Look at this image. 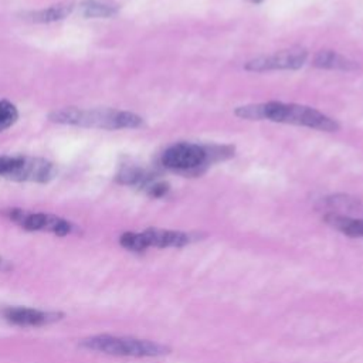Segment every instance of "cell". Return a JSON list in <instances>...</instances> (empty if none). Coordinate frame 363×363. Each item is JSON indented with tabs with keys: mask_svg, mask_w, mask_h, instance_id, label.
Instances as JSON below:
<instances>
[{
	"mask_svg": "<svg viewBox=\"0 0 363 363\" xmlns=\"http://www.w3.org/2000/svg\"><path fill=\"white\" fill-rule=\"evenodd\" d=\"M50 121L62 125H75L99 129H125L139 128L143 125V119L139 115L112 108L79 109L75 106H68L51 112Z\"/></svg>",
	"mask_w": 363,
	"mask_h": 363,
	"instance_id": "6da1fadb",
	"label": "cell"
},
{
	"mask_svg": "<svg viewBox=\"0 0 363 363\" xmlns=\"http://www.w3.org/2000/svg\"><path fill=\"white\" fill-rule=\"evenodd\" d=\"M259 105L261 119H269L281 123H292L325 132H336L339 129V123L335 119L305 105L284 104L277 101L262 102Z\"/></svg>",
	"mask_w": 363,
	"mask_h": 363,
	"instance_id": "7a4b0ae2",
	"label": "cell"
},
{
	"mask_svg": "<svg viewBox=\"0 0 363 363\" xmlns=\"http://www.w3.org/2000/svg\"><path fill=\"white\" fill-rule=\"evenodd\" d=\"M81 346L88 350H95L112 356H130V357H156L169 353V347L152 340L123 337L112 335H96L86 337Z\"/></svg>",
	"mask_w": 363,
	"mask_h": 363,
	"instance_id": "3957f363",
	"label": "cell"
},
{
	"mask_svg": "<svg viewBox=\"0 0 363 363\" xmlns=\"http://www.w3.org/2000/svg\"><path fill=\"white\" fill-rule=\"evenodd\" d=\"M0 176L14 182L47 183L55 176L50 160L28 156H0Z\"/></svg>",
	"mask_w": 363,
	"mask_h": 363,
	"instance_id": "277c9868",
	"label": "cell"
},
{
	"mask_svg": "<svg viewBox=\"0 0 363 363\" xmlns=\"http://www.w3.org/2000/svg\"><path fill=\"white\" fill-rule=\"evenodd\" d=\"M211 163L208 146L194 143H177L164 150L162 164L174 172L191 173Z\"/></svg>",
	"mask_w": 363,
	"mask_h": 363,
	"instance_id": "5b68a950",
	"label": "cell"
},
{
	"mask_svg": "<svg viewBox=\"0 0 363 363\" xmlns=\"http://www.w3.org/2000/svg\"><path fill=\"white\" fill-rule=\"evenodd\" d=\"M4 216L28 231H48L55 235H68L74 227L69 221L45 213H30L21 208H9Z\"/></svg>",
	"mask_w": 363,
	"mask_h": 363,
	"instance_id": "8992f818",
	"label": "cell"
},
{
	"mask_svg": "<svg viewBox=\"0 0 363 363\" xmlns=\"http://www.w3.org/2000/svg\"><path fill=\"white\" fill-rule=\"evenodd\" d=\"M308 58V51L302 47H292L281 50L275 54L255 57L245 62L244 68L247 71L264 72L272 69H298L301 68Z\"/></svg>",
	"mask_w": 363,
	"mask_h": 363,
	"instance_id": "52a82bcc",
	"label": "cell"
},
{
	"mask_svg": "<svg viewBox=\"0 0 363 363\" xmlns=\"http://www.w3.org/2000/svg\"><path fill=\"white\" fill-rule=\"evenodd\" d=\"M3 316L7 322L18 326H44L60 320L62 318V313L16 306L6 308L3 311Z\"/></svg>",
	"mask_w": 363,
	"mask_h": 363,
	"instance_id": "ba28073f",
	"label": "cell"
},
{
	"mask_svg": "<svg viewBox=\"0 0 363 363\" xmlns=\"http://www.w3.org/2000/svg\"><path fill=\"white\" fill-rule=\"evenodd\" d=\"M145 241L146 248L157 247V248H167V247H184L191 241L190 235L183 231H173V230H162V228H147L140 233Z\"/></svg>",
	"mask_w": 363,
	"mask_h": 363,
	"instance_id": "9c48e42d",
	"label": "cell"
},
{
	"mask_svg": "<svg viewBox=\"0 0 363 363\" xmlns=\"http://www.w3.org/2000/svg\"><path fill=\"white\" fill-rule=\"evenodd\" d=\"M313 65L323 69H337V71H353L357 69V62L349 60L347 57L337 54L332 50H320L313 57Z\"/></svg>",
	"mask_w": 363,
	"mask_h": 363,
	"instance_id": "30bf717a",
	"label": "cell"
},
{
	"mask_svg": "<svg viewBox=\"0 0 363 363\" xmlns=\"http://www.w3.org/2000/svg\"><path fill=\"white\" fill-rule=\"evenodd\" d=\"M325 223L349 237H363V220L339 213H328Z\"/></svg>",
	"mask_w": 363,
	"mask_h": 363,
	"instance_id": "8fae6325",
	"label": "cell"
},
{
	"mask_svg": "<svg viewBox=\"0 0 363 363\" xmlns=\"http://www.w3.org/2000/svg\"><path fill=\"white\" fill-rule=\"evenodd\" d=\"M74 10V4L71 3H64V4H54L47 9L30 11L26 14L24 18L33 21V23H52L62 20L68 17Z\"/></svg>",
	"mask_w": 363,
	"mask_h": 363,
	"instance_id": "7c38bea8",
	"label": "cell"
},
{
	"mask_svg": "<svg viewBox=\"0 0 363 363\" xmlns=\"http://www.w3.org/2000/svg\"><path fill=\"white\" fill-rule=\"evenodd\" d=\"M81 14L88 18H106L118 13V6L102 3L98 0H84L79 4Z\"/></svg>",
	"mask_w": 363,
	"mask_h": 363,
	"instance_id": "4fadbf2b",
	"label": "cell"
},
{
	"mask_svg": "<svg viewBox=\"0 0 363 363\" xmlns=\"http://www.w3.org/2000/svg\"><path fill=\"white\" fill-rule=\"evenodd\" d=\"M116 180L122 184H129V186H140V187H146L149 183H152V176L145 172L140 167H135V166H126L123 169H121V172L116 176Z\"/></svg>",
	"mask_w": 363,
	"mask_h": 363,
	"instance_id": "5bb4252c",
	"label": "cell"
},
{
	"mask_svg": "<svg viewBox=\"0 0 363 363\" xmlns=\"http://www.w3.org/2000/svg\"><path fill=\"white\" fill-rule=\"evenodd\" d=\"M326 203L330 208H337V210H346L349 213H360L363 211V201L356 199V197H350L346 194H336V196H330L326 199Z\"/></svg>",
	"mask_w": 363,
	"mask_h": 363,
	"instance_id": "9a60e30c",
	"label": "cell"
},
{
	"mask_svg": "<svg viewBox=\"0 0 363 363\" xmlns=\"http://www.w3.org/2000/svg\"><path fill=\"white\" fill-rule=\"evenodd\" d=\"M18 118L17 108L9 101H0V132L16 123Z\"/></svg>",
	"mask_w": 363,
	"mask_h": 363,
	"instance_id": "2e32d148",
	"label": "cell"
},
{
	"mask_svg": "<svg viewBox=\"0 0 363 363\" xmlns=\"http://www.w3.org/2000/svg\"><path fill=\"white\" fill-rule=\"evenodd\" d=\"M119 242L123 248L133 251V252H140V251L146 250V245H145V241H143V237L140 233H132V231L123 233L119 238Z\"/></svg>",
	"mask_w": 363,
	"mask_h": 363,
	"instance_id": "e0dca14e",
	"label": "cell"
},
{
	"mask_svg": "<svg viewBox=\"0 0 363 363\" xmlns=\"http://www.w3.org/2000/svg\"><path fill=\"white\" fill-rule=\"evenodd\" d=\"M145 190H146V193L150 197H162V196H164L167 193L169 184L163 183V182H153V183H149L145 187Z\"/></svg>",
	"mask_w": 363,
	"mask_h": 363,
	"instance_id": "ac0fdd59",
	"label": "cell"
},
{
	"mask_svg": "<svg viewBox=\"0 0 363 363\" xmlns=\"http://www.w3.org/2000/svg\"><path fill=\"white\" fill-rule=\"evenodd\" d=\"M245 1H248V3H251V4H259V3H262L264 0H245Z\"/></svg>",
	"mask_w": 363,
	"mask_h": 363,
	"instance_id": "d6986e66",
	"label": "cell"
},
{
	"mask_svg": "<svg viewBox=\"0 0 363 363\" xmlns=\"http://www.w3.org/2000/svg\"><path fill=\"white\" fill-rule=\"evenodd\" d=\"M1 264H3V261H1V259H0V268H1Z\"/></svg>",
	"mask_w": 363,
	"mask_h": 363,
	"instance_id": "ffe728a7",
	"label": "cell"
}]
</instances>
